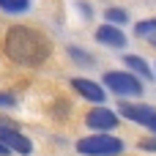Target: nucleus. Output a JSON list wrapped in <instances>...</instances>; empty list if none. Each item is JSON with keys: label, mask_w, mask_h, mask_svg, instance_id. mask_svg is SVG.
I'll use <instances>...</instances> for the list:
<instances>
[{"label": "nucleus", "mask_w": 156, "mask_h": 156, "mask_svg": "<svg viewBox=\"0 0 156 156\" xmlns=\"http://www.w3.org/2000/svg\"><path fill=\"white\" fill-rule=\"evenodd\" d=\"M134 33H137L140 38H151L156 33V16L154 19H145V22H137V25H134Z\"/></svg>", "instance_id": "f8f14e48"}, {"label": "nucleus", "mask_w": 156, "mask_h": 156, "mask_svg": "<svg viewBox=\"0 0 156 156\" xmlns=\"http://www.w3.org/2000/svg\"><path fill=\"white\" fill-rule=\"evenodd\" d=\"M101 82H104L112 93H118V96H143V82H140V77H134V74H129V71H107V74L101 77Z\"/></svg>", "instance_id": "7ed1b4c3"}, {"label": "nucleus", "mask_w": 156, "mask_h": 156, "mask_svg": "<svg viewBox=\"0 0 156 156\" xmlns=\"http://www.w3.org/2000/svg\"><path fill=\"white\" fill-rule=\"evenodd\" d=\"M85 126H90L93 132H110V129L118 126V115L107 107H93L85 115Z\"/></svg>", "instance_id": "39448f33"}, {"label": "nucleus", "mask_w": 156, "mask_h": 156, "mask_svg": "<svg viewBox=\"0 0 156 156\" xmlns=\"http://www.w3.org/2000/svg\"><path fill=\"white\" fill-rule=\"evenodd\" d=\"M5 55L19 63V66H41L49 60L52 55V44L49 38L38 30V27H30V25H11L5 30Z\"/></svg>", "instance_id": "f257e3e1"}, {"label": "nucleus", "mask_w": 156, "mask_h": 156, "mask_svg": "<svg viewBox=\"0 0 156 156\" xmlns=\"http://www.w3.org/2000/svg\"><path fill=\"white\" fill-rule=\"evenodd\" d=\"M140 148H145V151H156V137H148V140H140Z\"/></svg>", "instance_id": "2eb2a0df"}, {"label": "nucleus", "mask_w": 156, "mask_h": 156, "mask_svg": "<svg viewBox=\"0 0 156 156\" xmlns=\"http://www.w3.org/2000/svg\"><path fill=\"white\" fill-rule=\"evenodd\" d=\"M0 143L8 151H16V154H22V156L33 154V143L16 129V123H3L0 121Z\"/></svg>", "instance_id": "20e7f679"}, {"label": "nucleus", "mask_w": 156, "mask_h": 156, "mask_svg": "<svg viewBox=\"0 0 156 156\" xmlns=\"http://www.w3.org/2000/svg\"><path fill=\"white\" fill-rule=\"evenodd\" d=\"M0 107H16V96L8 90H0Z\"/></svg>", "instance_id": "4468645a"}, {"label": "nucleus", "mask_w": 156, "mask_h": 156, "mask_svg": "<svg viewBox=\"0 0 156 156\" xmlns=\"http://www.w3.org/2000/svg\"><path fill=\"white\" fill-rule=\"evenodd\" d=\"M123 63H126V66H129L132 71H137V74H140L143 80H151V77H154V71L148 69V63H145V60H143L140 55H126V58H123Z\"/></svg>", "instance_id": "1a4fd4ad"}, {"label": "nucleus", "mask_w": 156, "mask_h": 156, "mask_svg": "<svg viewBox=\"0 0 156 156\" xmlns=\"http://www.w3.org/2000/svg\"><path fill=\"white\" fill-rule=\"evenodd\" d=\"M71 88H74L82 99H88V101H93V104H104V99H107L104 88H101L99 82H93V80H85V77H74V80H71Z\"/></svg>", "instance_id": "423d86ee"}, {"label": "nucleus", "mask_w": 156, "mask_h": 156, "mask_svg": "<svg viewBox=\"0 0 156 156\" xmlns=\"http://www.w3.org/2000/svg\"><path fill=\"white\" fill-rule=\"evenodd\" d=\"M69 58H74V63H80V66H90V52H85V49H80V47H69Z\"/></svg>", "instance_id": "ddd939ff"}, {"label": "nucleus", "mask_w": 156, "mask_h": 156, "mask_svg": "<svg viewBox=\"0 0 156 156\" xmlns=\"http://www.w3.org/2000/svg\"><path fill=\"white\" fill-rule=\"evenodd\" d=\"M148 129H151V132H154V134H156V118H154V121H151V123H148Z\"/></svg>", "instance_id": "f3484780"}, {"label": "nucleus", "mask_w": 156, "mask_h": 156, "mask_svg": "<svg viewBox=\"0 0 156 156\" xmlns=\"http://www.w3.org/2000/svg\"><path fill=\"white\" fill-rule=\"evenodd\" d=\"M0 11L25 14V11H30V0H0Z\"/></svg>", "instance_id": "9d476101"}, {"label": "nucleus", "mask_w": 156, "mask_h": 156, "mask_svg": "<svg viewBox=\"0 0 156 156\" xmlns=\"http://www.w3.org/2000/svg\"><path fill=\"white\" fill-rule=\"evenodd\" d=\"M148 41H151V44H154V47H156V33H154V36H151V38H148Z\"/></svg>", "instance_id": "a211bd4d"}, {"label": "nucleus", "mask_w": 156, "mask_h": 156, "mask_svg": "<svg viewBox=\"0 0 156 156\" xmlns=\"http://www.w3.org/2000/svg\"><path fill=\"white\" fill-rule=\"evenodd\" d=\"M104 16H107V22H110V25H126V22H129L126 8H107V11H104Z\"/></svg>", "instance_id": "9b49d317"}, {"label": "nucleus", "mask_w": 156, "mask_h": 156, "mask_svg": "<svg viewBox=\"0 0 156 156\" xmlns=\"http://www.w3.org/2000/svg\"><path fill=\"white\" fill-rule=\"evenodd\" d=\"M118 110H121L123 118H129V121H134L140 126H148L156 118V107H151V104H121Z\"/></svg>", "instance_id": "0eeeda50"}, {"label": "nucleus", "mask_w": 156, "mask_h": 156, "mask_svg": "<svg viewBox=\"0 0 156 156\" xmlns=\"http://www.w3.org/2000/svg\"><path fill=\"white\" fill-rule=\"evenodd\" d=\"M77 154L82 156H121L123 154V140L112 134H90L77 140Z\"/></svg>", "instance_id": "f03ea898"}, {"label": "nucleus", "mask_w": 156, "mask_h": 156, "mask_svg": "<svg viewBox=\"0 0 156 156\" xmlns=\"http://www.w3.org/2000/svg\"><path fill=\"white\" fill-rule=\"evenodd\" d=\"M8 154H11V151H8V148H5V145L0 143V156H8Z\"/></svg>", "instance_id": "dca6fc26"}, {"label": "nucleus", "mask_w": 156, "mask_h": 156, "mask_svg": "<svg viewBox=\"0 0 156 156\" xmlns=\"http://www.w3.org/2000/svg\"><path fill=\"white\" fill-rule=\"evenodd\" d=\"M96 41L104 44V47H112V49H123V47H126V36H123L115 25H101V27H96Z\"/></svg>", "instance_id": "6e6552de"}]
</instances>
